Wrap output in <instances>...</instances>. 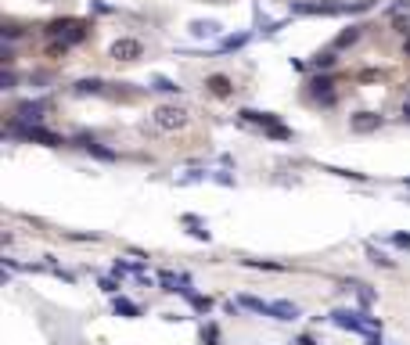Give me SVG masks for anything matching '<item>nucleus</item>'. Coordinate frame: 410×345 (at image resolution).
<instances>
[{
  "label": "nucleus",
  "mask_w": 410,
  "mask_h": 345,
  "mask_svg": "<svg viewBox=\"0 0 410 345\" xmlns=\"http://www.w3.org/2000/svg\"><path fill=\"white\" fill-rule=\"evenodd\" d=\"M108 54H112L116 61H137L144 54V43L134 40V36H123V40H116L112 47H108Z\"/></svg>",
  "instance_id": "20e7f679"
},
{
  "label": "nucleus",
  "mask_w": 410,
  "mask_h": 345,
  "mask_svg": "<svg viewBox=\"0 0 410 345\" xmlns=\"http://www.w3.org/2000/svg\"><path fill=\"white\" fill-rule=\"evenodd\" d=\"M374 0H288L292 15H360Z\"/></svg>",
  "instance_id": "f03ea898"
},
{
  "label": "nucleus",
  "mask_w": 410,
  "mask_h": 345,
  "mask_svg": "<svg viewBox=\"0 0 410 345\" xmlns=\"http://www.w3.org/2000/svg\"><path fill=\"white\" fill-rule=\"evenodd\" d=\"M116 310H119V313H126V316H137V306H129L126 298H119V302H116Z\"/></svg>",
  "instance_id": "f3484780"
},
{
  "label": "nucleus",
  "mask_w": 410,
  "mask_h": 345,
  "mask_svg": "<svg viewBox=\"0 0 410 345\" xmlns=\"http://www.w3.org/2000/svg\"><path fill=\"white\" fill-rule=\"evenodd\" d=\"M410 15V0H393V4H388V15H393V18H400V15Z\"/></svg>",
  "instance_id": "dca6fc26"
},
{
  "label": "nucleus",
  "mask_w": 410,
  "mask_h": 345,
  "mask_svg": "<svg viewBox=\"0 0 410 345\" xmlns=\"http://www.w3.org/2000/svg\"><path fill=\"white\" fill-rule=\"evenodd\" d=\"M90 22L86 18H54L43 26V33L51 36V54H65L69 47H76V43H83L86 36H90Z\"/></svg>",
  "instance_id": "f257e3e1"
},
{
  "label": "nucleus",
  "mask_w": 410,
  "mask_h": 345,
  "mask_svg": "<svg viewBox=\"0 0 410 345\" xmlns=\"http://www.w3.org/2000/svg\"><path fill=\"white\" fill-rule=\"evenodd\" d=\"M15 134L29 137V141H43V144H58V137H54V134H47V129H40V126H29V129H15Z\"/></svg>",
  "instance_id": "9d476101"
},
{
  "label": "nucleus",
  "mask_w": 410,
  "mask_h": 345,
  "mask_svg": "<svg viewBox=\"0 0 410 345\" xmlns=\"http://www.w3.org/2000/svg\"><path fill=\"white\" fill-rule=\"evenodd\" d=\"M381 126V115H374V112H360L356 119H353V129L356 134H367V129H378Z\"/></svg>",
  "instance_id": "1a4fd4ad"
},
{
  "label": "nucleus",
  "mask_w": 410,
  "mask_h": 345,
  "mask_svg": "<svg viewBox=\"0 0 410 345\" xmlns=\"http://www.w3.org/2000/svg\"><path fill=\"white\" fill-rule=\"evenodd\" d=\"M212 4H227V0H212Z\"/></svg>",
  "instance_id": "4be33fe9"
},
{
  "label": "nucleus",
  "mask_w": 410,
  "mask_h": 345,
  "mask_svg": "<svg viewBox=\"0 0 410 345\" xmlns=\"http://www.w3.org/2000/svg\"><path fill=\"white\" fill-rule=\"evenodd\" d=\"M331 65H335V54L331 51H324V54L313 58V69H331Z\"/></svg>",
  "instance_id": "2eb2a0df"
},
{
  "label": "nucleus",
  "mask_w": 410,
  "mask_h": 345,
  "mask_svg": "<svg viewBox=\"0 0 410 345\" xmlns=\"http://www.w3.org/2000/svg\"><path fill=\"white\" fill-rule=\"evenodd\" d=\"M187 122V112L180 104H159L155 108V126L159 129H180Z\"/></svg>",
  "instance_id": "7ed1b4c3"
},
{
  "label": "nucleus",
  "mask_w": 410,
  "mask_h": 345,
  "mask_svg": "<svg viewBox=\"0 0 410 345\" xmlns=\"http://www.w3.org/2000/svg\"><path fill=\"white\" fill-rule=\"evenodd\" d=\"M335 320L342 328H353V331H374V320H360L356 313H335Z\"/></svg>",
  "instance_id": "0eeeda50"
},
{
  "label": "nucleus",
  "mask_w": 410,
  "mask_h": 345,
  "mask_svg": "<svg viewBox=\"0 0 410 345\" xmlns=\"http://www.w3.org/2000/svg\"><path fill=\"white\" fill-rule=\"evenodd\" d=\"M15 36H22V29L15 26V22H8V26H4V40H15Z\"/></svg>",
  "instance_id": "a211bd4d"
},
{
  "label": "nucleus",
  "mask_w": 410,
  "mask_h": 345,
  "mask_svg": "<svg viewBox=\"0 0 410 345\" xmlns=\"http://www.w3.org/2000/svg\"><path fill=\"white\" fill-rule=\"evenodd\" d=\"M187 29H191L194 40H209V36H220V22H202L198 18V22H191Z\"/></svg>",
  "instance_id": "423d86ee"
},
{
  "label": "nucleus",
  "mask_w": 410,
  "mask_h": 345,
  "mask_svg": "<svg viewBox=\"0 0 410 345\" xmlns=\"http://www.w3.org/2000/svg\"><path fill=\"white\" fill-rule=\"evenodd\" d=\"M90 8H94L97 15H108V11H112V8H108V4H101V0H90Z\"/></svg>",
  "instance_id": "6ab92c4d"
},
{
  "label": "nucleus",
  "mask_w": 410,
  "mask_h": 345,
  "mask_svg": "<svg viewBox=\"0 0 410 345\" xmlns=\"http://www.w3.org/2000/svg\"><path fill=\"white\" fill-rule=\"evenodd\" d=\"M205 86H209V94H216V97H230V94H234V83H230L227 76H220V72L209 76Z\"/></svg>",
  "instance_id": "39448f33"
},
{
  "label": "nucleus",
  "mask_w": 410,
  "mask_h": 345,
  "mask_svg": "<svg viewBox=\"0 0 410 345\" xmlns=\"http://www.w3.org/2000/svg\"><path fill=\"white\" fill-rule=\"evenodd\" d=\"M72 94H79V97H83V94H104V83H101V79H79V83L72 86Z\"/></svg>",
  "instance_id": "9b49d317"
},
{
  "label": "nucleus",
  "mask_w": 410,
  "mask_h": 345,
  "mask_svg": "<svg viewBox=\"0 0 410 345\" xmlns=\"http://www.w3.org/2000/svg\"><path fill=\"white\" fill-rule=\"evenodd\" d=\"M11 86H15V72L8 69V72H4V90H11Z\"/></svg>",
  "instance_id": "aec40b11"
},
{
  "label": "nucleus",
  "mask_w": 410,
  "mask_h": 345,
  "mask_svg": "<svg viewBox=\"0 0 410 345\" xmlns=\"http://www.w3.org/2000/svg\"><path fill=\"white\" fill-rule=\"evenodd\" d=\"M299 345H313V342H310V338H299Z\"/></svg>",
  "instance_id": "412c9836"
},
{
  "label": "nucleus",
  "mask_w": 410,
  "mask_h": 345,
  "mask_svg": "<svg viewBox=\"0 0 410 345\" xmlns=\"http://www.w3.org/2000/svg\"><path fill=\"white\" fill-rule=\"evenodd\" d=\"M47 4H51V0H47Z\"/></svg>",
  "instance_id": "5701e85b"
},
{
  "label": "nucleus",
  "mask_w": 410,
  "mask_h": 345,
  "mask_svg": "<svg viewBox=\"0 0 410 345\" xmlns=\"http://www.w3.org/2000/svg\"><path fill=\"white\" fill-rule=\"evenodd\" d=\"M245 43H249V33H234V36L220 40V51H237V47H245Z\"/></svg>",
  "instance_id": "f8f14e48"
},
{
  "label": "nucleus",
  "mask_w": 410,
  "mask_h": 345,
  "mask_svg": "<svg viewBox=\"0 0 410 345\" xmlns=\"http://www.w3.org/2000/svg\"><path fill=\"white\" fill-rule=\"evenodd\" d=\"M151 86H155V90H162V94H180V86L173 83V79H166V76H155V79H151Z\"/></svg>",
  "instance_id": "4468645a"
},
{
  "label": "nucleus",
  "mask_w": 410,
  "mask_h": 345,
  "mask_svg": "<svg viewBox=\"0 0 410 345\" xmlns=\"http://www.w3.org/2000/svg\"><path fill=\"white\" fill-rule=\"evenodd\" d=\"M310 86H313V94H317L324 104H331V101H335V94H331V86H335V83H331L328 76H317V79H310Z\"/></svg>",
  "instance_id": "6e6552de"
},
{
  "label": "nucleus",
  "mask_w": 410,
  "mask_h": 345,
  "mask_svg": "<svg viewBox=\"0 0 410 345\" xmlns=\"http://www.w3.org/2000/svg\"><path fill=\"white\" fill-rule=\"evenodd\" d=\"M360 29L363 26H349L345 33H338V40H335V47H349V43H356L360 40Z\"/></svg>",
  "instance_id": "ddd939ff"
}]
</instances>
